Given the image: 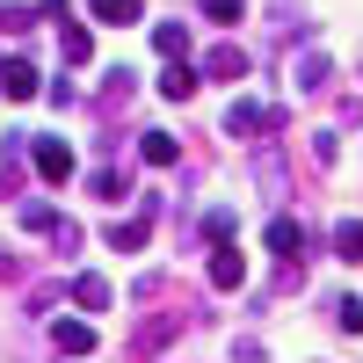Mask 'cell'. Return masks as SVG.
I'll use <instances>...</instances> for the list:
<instances>
[{"label": "cell", "instance_id": "obj_1", "mask_svg": "<svg viewBox=\"0 0 363 363\" xmlns=\"http://www.w3.org/2000/svg\"><path fill=\"white\" fill-rule=\"evenodd\" d=\"M37 174L44 182H66L73 174V145L66 138H37Z\"/></svg>", "mask_w": 363, "mask_h": 363}, {"label": "cell", "instance_id": "obj_2", "mask_svg": "<svg viewBox=\"0 0 363 363\" xmlns=\"http://www.w3.org/2000/svg\"><path fill=\"white\" fill-rule=\"evenodd\" d=\"M0 87H8L15 102H29L37 95V66H29V58H8V66H0Z\"/></svg>", "mask_w": 363, "mask_h": 363}, {"label": "cell", "instance_id": "obj_3", "mask_svg": "<svg viewBox=\"0 0 363 363\" xmlns=\"http://www.w3.org/2000/svg\"><path fill=\"white\" fill-rule=\"evenodd\" d=\"M203 73H211V80H240V73H247V51H233V44H218V51L203 58Z\"/></svg>", "mask_w": 363, "mask_h": 363}, {"label": "cell", "instance_id": "obj_4", "mask_svg": "<svg viewBox=\"0 0 363 363\" xmlns=\"http://www.w3.org/2000/svg\"><path fill=\"white\" fill-rule=\"evenodd\" d=\"M51 349H66V356H87V349H95V335H87L80 320H58V327H51Z\"/></svg>", "mask_w": 363, "mask_h": 363}, {"label": "cell", "instance_id": "obj_5", "mask_svg": "<svg viewBox=\"0 0 363 363\" xmlns=\"http://www.w3.org/2000/svg\"><path fill=\"white\" fill-rule=\"evenodd\" d=\"M269 124H277V109H262V102H240L225 116V131H269Z\"/></svg>", "mask_w": 363, "mask_h": 363}, {"label": "cell", "instance_id": "obj_6", "mask_svg": "<svg viewBox=\"0 0 363 363\" xmlns=\"http://www.w3.org/2000/svg\"><path fill=\"white\" fill-rule=\"evenodd\" d=\"M240 277H247V269H240V255H233V247H218V255H211V284H218V291H233Z\"/></svg>", "mask_w": 363, "mask_h": 363}, {"label": "cell", "instance_id": "obj_7", "mask_svg": "<svg viewBox=\"0 0 363 363\" xmlns=\"http://www.w3.org/2000/svg\"><path fill=\"white\" fill-rule=\"evenodd\" d=\"M138 153H145V167H174V138H167V131H145Z\"/></svg>", "mask_w": 363, "mask_h": 363}, {"label": "cell", "instance_id": "obj_8", "mask_svg": "<svg viewBox=\"0 0 363 363\" xmlns=\"http://www.w3.org/2000/svg\"><path fill=\"white\" fill-rule=\"evenodd\" d=\"M189 87H196V73L182 66V58H174V66H160V95H174V102H182V95H189Z\"/></svg>", "mask_w": 363, "mask_h": 363}, {"label": "cell", "instance_id": "obj_9", "mask_svg": "<svg viewBox=\"0 0 363 363\" xmlns=\"http://www.w3.org/2000/svg\"><path fill=\"white\" fill-rule=\"evenodd\" d=\"M153 44H160L167 58H182V51H189V29H182V22H160V29H153Z\"/></svg>", "mask_w": 363, "mask_h": 363}, {"label": "cell", "instance_id": "obj_10", "mask_svg": "<svg viewBox=\"0 0 363 363\" xmlns=\"http://www.w3.org/2000/svg\"><path fill=\"white\" fill-rule=\"evenodd\" d=\"M95 22H138V0H95Z\"/></svg>", "mask_w": 363, "mask_h": 363}, {"label": "cell", "instance_id": "obj_11", "mask_svg": "<svg viewBox=\"0 0 363 363\" xmlns=\"http://www.w3.org/2000/svg\"><path fill=\"white\" fill-rule=\"evenodd\" d=\"M291 247H298V225L277 218V225H269V255H291Z\"/></svg>", "mask_w": 363, "mask_h": 363}, {"label": "cell", "instance_id": "obj_12", "mask_svg": "<svg viewBox=\"0 0 363 363\" xmlns=\"http://www.w3.org/2000/svg\"><path fill=\"white\" fill-rule=\"evenodd\" d=\"M80 306L95 313V306H109V284H95V277H80Z\"/></svg>", "mask_w": 363, "mask_h": 363}, {"label": "cell", "instance_id": "obj_13", "mask_svg": "<svg viewBox=\"0 0 363 363\" xmlns=\"http://www.w3.org/2000/svg\"><path fill=\"white\" fill-rule=\"evenodd\" d=\"M203 15H211V22H233V15H240V0H203Z\"/></svg>", "mask_w": 363, "mask_h": 363}]
</instances>
